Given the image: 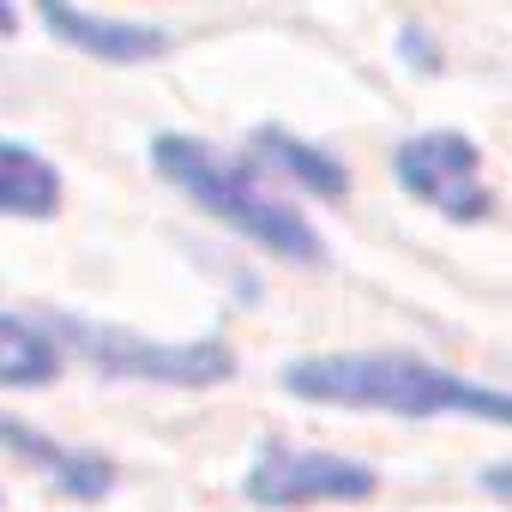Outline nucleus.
I'll use <instances>...</instances> for the list:
<instances>
[{
    "label": "nucleus",
    "mask_w": 512,
    "mask_h": 512,
    "mask_svg": "<svg viewBox=\"0 0 512 512\" xmlns=\"http://www.w3.org/2000/svg\"><path fill=\"white\" fill-rule=\"evenodd\" d=\"M284 392L302 404H332V410H380L404 422H434V416H476L512 428V392L464 380L428 356L410 350H326V356H296L284 362Z\"/></svg>",
    "instance_id": "obj_1"
},
{
    "label": "nucleus",
    "mask_w": 512,
    "mask_h": 512,
    "mask_svg": "<svg viewBox=\"0 0 512 512\" xmlns=\"http://www.w3.org/2000/svg\"><path fill=\"white\" fill-rule=\"evenodd\" d=\"M151 163H157V175H163L175 193H187L199 211H211L217 223H229V229L247 235L253 247L278 253V260H296V266H314V260H320L314 223H308L296 205H284L247 163L217 157L205 139H187V133H157V139H151Z\"/></svg>",
    "instance_id": "obj_2"
},
{
    "label": "nucleus",
    "mask_w": 512,
    "mask_h": 512,
    "mask_svg": "<svg viewBox=\"0 0 512 512\" xmlns=\"http://www.w3.org/2000/svg\"><path fill=\"white\" fill-rule=\"evenodd\" d=\"M55 332L109 380H145V386H223L235 374V350L223 338H145V332H127V326H103V320H85V314H55Z\"/></svg>",
    "instance_id": "obj_3"
},
{
    "label": "nucleus",
    "mask_w": 512,
    "mask_h": 512,
    "mask_svg": "<svg viewBox=\"0 0 512 512\" xmlns=\"http://www.w3.org/2000/svg\"><path fill=\"white\" fill-rule=\"evenodd\" d=\"M374 470L362 458H344V452H308V446H260L241 476V494L253 506H272V512H290V506H344V500H368L374 494Z\"/></svg>",
    "instance_id": "obj_4"
},
{
    "label": "nucleus",
    "mask_w": 512,
    "mask_h": 512,
    "mask_svg": "<svg viewBox=\"0 0 512 512\" xmlns=\"http://www.w3.org/2000/svg\"><path fill=\"white\" fill-rule=\"evenodd\" d=\"M392 175L404 193H416L428 211H440L446 223H482L494 193L482 181V151L470 133H452V127H434V133H416L392 151Z\"/></svg>",
    "instance_id": "obj_5"
},
{
    "label": "nucleus",
    "mask_w": 512,
    "mask_h": 512,
    "mask_svg": "<svg viewBox=\"0 0 512 512\" xmlns=\"http://www.w3.org/2000/svg\"><path fill=\"white\" fill-rule=\"evenodd\" d=\"M0 446H7L13 458H25V464H37L61 494H73V500H103L109 488H115V464L103 458V452H79V446H61V440H49L43 428H25V422H13V416H0Z\"/></svg>",
    "instance_id": "obj_6"
},
{
    "label": "nucleus",
    "mask_w": 512,
    "mask_h": 512,
    "mask_svg": "<svg viewBox=\"0 0 512 512\" xmlns=\"http://www.w3.org/2000/svg\"><path fill=\"white\" fill-rule=\"evenodd\" d=\"M43 25H49L61 43H73V49H85V55H97V61H115V67H139V61H157V55L169 49V31L139 25V19H109V13L43 7Z\"/></svg>",
    "instance_id": "obj_7"
},
{
    "label": "nucleus",
    "mask_w": 512,
    "mask_h": 512,
    "mask_svg": "<svg viewBox=\"0 0 512 512\" xmlns=\"http://www.w3.org/2000/svg\"><path fill=\"white\" fill-rule=\"evenodd\" d=\"M55 211H61L55 163L19 139H0V217H55Z\"/></svg>",
    "instance_id": "obj_8"
},
{
    "label": "nucleus",
    "mask_w": 512,
    "mask_h": 512,
    "mask_svg": "<svg viewBox=\"0 0 512 512\" xmlns=\"http://www.w3.org/2000/svg\"><path fill=\"white\" fill-rule=\"evenodd\" d=\"M61 374V338H49V326L25 320V314H0V386H49Z\"/></svg>",
    "instance_id": "obj_9"
},
{
    "label": "nucleus",
    "mask_w": 512,
    "mask_h": 512,
    "mask_svg": "<svg viewBox=\"0 0 512 512\" xmlns=\"http://www.w3.org/2000/svg\"><path fill=\"white\" fill-rule=\"evenodd\" d=\"M253 139H260V151H266L278 169H290L302 187H314V193H326V199H344L350 175H344V163H338L332 151H320V145H308V139H296V133H284V127H260Z\"/></svg>",
    "instance_id": "obj_10"
},
{
    "label": "nucleus",
    "mask_w": 512,
    "mask_h": 512,
    "mask_svg": "<svg viewBox=\"0 0 512 512\" xmlns=\"http://www.w3.org/2000/svg\"><path fill=\"white\" fill-rule=\"evenodd\" d=\"M482 494H488V500H500V506L512 512V458L482 464Z\"/></svg>",
    "instance_id": "obj_11"
},
{
    "label": "nucleus",
    "mask_w": 512,
    "mask_h": 512,
    "mask_svg": "<svg viewBox=\"0 0 512 512\" xmlns=\"http://www.w3.org/2000/svg\"><path fill=\"white\" fill-rule=\"evenodd\" d=\"M0 31H13V13H7V7H0Z\"/></svg>",
    "instance_id": "obj_12"
}]
</instances>
